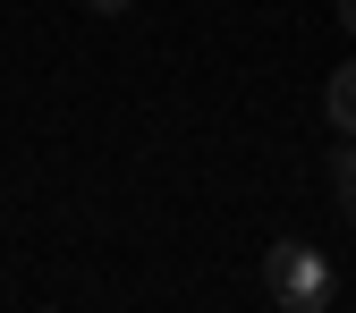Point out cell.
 <instances>
[{"label": "cell", "instance_id": "1", "mask_svg": "<svg viewBox=\"0 0 356 313\" xmlns=\"http://www.w3.org/2000/svg\"><path fill=\"white\" fill-rule=\"evenodd\" d=\"M263 296L280 313H331L339 305V280H331V254L305 246V237H280L263 254Z\"/></svg>", "mask_w": 356, "mask_h": 313}, {"label": "cell", "instance_id": "2", "mask_svg": "<svg viewBox=\"0 0 356 313\" xmlns=\"http://www.w3.org/2000/svg\"><path fill=\"white\" fill-rule=\"evenodd\" d=\"M331 127H348V136H356V60L331 76Z\"/></svg>", "mask_w": 356, "mask_h": 313}, {"label": "cell", "instance_id": "3", "mask_svg": "<svg viewBox=\"0 0 356 313\" xmlns=\"http://www.w3.org/2000/svg\"><path fill=\"white\" fill-rule=\"evenodd\" d=\"M331 187H339V212L356 220V153H339V161H331Z\"/></svg>", "mask_w": 356, "mask_h": 313}, {"label": "cell", "instance_id": "4", "mask_svg": "<svg viewBox=\"0 0 356 313\" xmlns=\"http://www.w3.org/2000/svg\"><path fill=\"white\" fill-rule=\"evenodd\" d=\"M85 9H102V17H119V9H127V0H85Z\"/></svg>", "mask_w": 356, "mask_h": 313}, {"label": "cell", "instance_id": "5", "mask_svg": "<svg viewBox=\"0 0 356 313\" xmlns=\"http://www.w3.org/2000/svg\"><path fill=\"white\" fill-rule=\"evenodd\" d=\"M339 17H348V34H356V0H339Z\"/></svg>", "mask_w": 356, "mask_h": 313}]
</instances>
